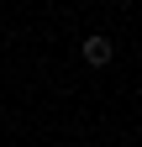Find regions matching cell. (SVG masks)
<instances>
[{
  "mask_svg": "<svg viewBox=\"0 0 142 147\" xmlns=\"http://www.w3.org/2000/svg\"><path fill=\"white\" fill-rule=\"evenodd\" d=\"M79 53H84V63H90V68H105V63L116 58V42L95 32V37H84V47H79Z\"/></svg>",
  "mask_w": 142,
  "mask_h": 147,
  "instance_id": "obj_1",
  "label": "cell"
}]
</instances>
